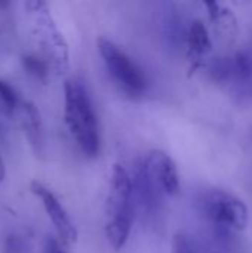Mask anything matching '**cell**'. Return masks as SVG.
I'll use <instances>...</instances> for the list:
<instances>
[{"mask_svg":"<svg viewBox=\"0 0 252 253\" xmlns=\"http://www.w3.org/2000/svg\"><path fill=\"white\" fill-rule=\"evenodd\" d=\"M187 46H189V56L190 61L193 62V70H195L201 65L202 58H205L212 47L208 30L201 19L192 22L187 34Z\"/></svg>","mask_w":252,"mask_h":253,"instance_id":"cell-9","label":"cell"},{"mask_svg":"<svg viewBox=\"0 0 252 253\" xmlns=\"http://www.w3.org/2000/svg\"><path fill=\"white\" fill-rule=\"evenodd\" d=\"M205 6L208 7V10H209V16H211V19H212V21H217V19L221 16V6H220L217 1H206V3H205Z\"/></svg>","mask_w":252,"mask_h":253,"instance_id":"cell-15","label":"cell"},{"mask_svg":"<svg viewBox=\"0 0 252 253\" xmlns=\"http://www.w3.org/2000/svg\"><path fill=\"white\" fill-rule=\"evenodd\" d=\"M232 65V79H235L241 84L252 83V53L248 50L238 52L233 58H230Z\"/></svg>","mask_w":252,"mask_h":253,"instance_id":"cell-10","label":"cell"},{"mask_svg":"<svg viewBox=\"0 0 252 253\" xmlns=\"http://www.w3.org/2000/svg\"><path fill=\"white\" fill-rule=\"evenodd\" d=\"M146 172L154 185L166 194H177L180 190V178L174 160L163 151H150L143 162Z\"/></svg>","mask_w":252,"mask_h":253,"instance_id":"cell-7","label":"cell"},{"mask_svg":"<svg viewBox=\"0 0 252 253\" xmlns=\"http://www.w3.org/2000/svg\"><path fill=\"white\" fill-rule=\"evenodd\" d=\"M25 9L33 18V31L46 62L56 73L64 74L68 70V46L49 12L48 3L31 0L25 3Z\"/></svg>","mask_w":252,"mask_h":253,"instance_id":"cell-2","label":"cell"},{"mask_svg":"<svg viewBox=\"0 0 252 253\" xmlns=\"http://www.w3.org/2000/svg\"><path fill=\"white\" fill-rule=\"evenodd\" d=\"M172 253H203L202 249L187 236L177 234L172 240Z\"/></svg>","mask_w":252,"mask_h":253,"instance_id":"cell-12","label":"cell"},{"mask_svg":"<svg viewBox=\"0 0 252 253\" xmlns=\"http://www.w3.org/2000/svg\"><path fill=\"white\" fill-rule=\"evenodd\" d=\"M31 191L42 200L46 213L50 219V222L53 224L59 239L65 243V245H73L77 242V230L73 225L70 216L67 215L65 209L61 206V203L58 202V199L46 188L43 187L40 182H33L31 184Z\"/></svg>","mask_w":252,"mask_h":253,"instance_id":"cell-6","label":"cell"},{"mask_svg":"<svg viewBox=\"0 0 252 253\" xmlns=\"http://www.w3.org/2000/svg\"><path fill=\"white\" fill-rule=\"evenodd\" d=\"M134 181L122 165H114L110 194L107 199L108 221H132L134 218Z\"/></svg>","mask_w":252,"mask_h":253,"instance_id":"cell-5","label":"cell"},{"mask_svg":"<svg viewBox=\"0 0 252 253\" xmlns=\"http://www.w3.org/2000/svg\"><path fill=\"white\" fill-rule=\"evenodd\" d=\"M64 119L82 153L86 157L98 156V120L86 87L77 80H67L64 83Z\"/></svg>","mask_w":252,"mask_h":253,"instance_id":"cell-1","label":"cell"},{"mask_svg":"<svg viewBox=\"0 0 252 253\" xmlns=\"http://www.w3.org/2000/svg\"><path fill=\"white\" fill-rule=\"evenodd\" d=\"M3 176H4V166H3V160L0 157V181L3 179Z\"/></svg>","mask_w":252,"mask_h":253,"instance_id":"cell-17","label":"cell"},{"mask_svg":"<svg viewBox=\"0 0 252 253\" xmlns=\"http://www.w3.org/2000/svg\"><path fill=\"white\" fill-rule=\"evenodd\" d=\"M0 101L7 113H12L18 107V96L12 86L4 80H0Z\"/></svg>","mask_w":252,"mask_h":253,"instance_id":"cell-13","label":"cell"},{"mask_svg":"<svg viewBox=\"0 0 252 253\" xmlns=\"http://www.w3.org/2000/svg\"><path fill=\"white\" fill-rule=\"evenodd\" d=\"M22 65L27 70V73L31 74L33 77H36L39 80H46L48 67H49V64L46 62V59L27 55V56L22 58Z\"/></svg>","mask_w":252,"mask_h":253,"instance_id":"cell-11","label":"cell"},{"mask_svg":"<svg viewBox=\"0 0 252 253\" xmlns=\"http://www.w3.org/2000/svg\"><path fill=\"white\" fill-rule=\"evenodd\" d=\"M45 253H67L64 252L59 246V243L55 239H48L46 246H45Z\"/></svg>","mask_w":252,"mask_h":253,"instance_id":"cell-16","label":"cell"},{"mask_svg":"<svg viewBox=\"0 0 252 253\" xmlns=\"http://www.w3.org/2000/svg\"><path fill=\"white\" fill-rule=\"evenodd\" d=\"M3 251L4 253H27V246L22 242V239L16 236H10L6 239Z\"/></svg>","mask_w":252,"mask_h":253,"instance_id":"cell-14","label":"cell"},{"mask_svg":"<svg viewBox=\"0 0 252 253\" xmlns=\"http://www.w3.org/2000/svg\"><path fill=\"white\" fill-rule=\"evenodd\" d=\"M21 125L25 133V138L33 148V151L39 156L43 150V126H42V117L37 110V107L33 102H22L21 108Z\"/></svg>","mask_w":252,"mask_h":253,"instance_id":"cell-8","label":"cell"},{"mask_svg":"<svg viewBox=\"0 0 252 253\" xmlns=\"http://www.w3.org/2000/svg\"><path fill=\"white\" fill-rule=\"evenodd\" d=\"M202 208L205 215L215 224L244 230L248 222V211L244 202L226 191L212 190L203 196Z\"/></svg>","mask_w":252,"mask_h":253,"instance_id":"cell-4","label":"cell"},{"mask_svg":"<svg viewBox=\"0 0 252 253\" xmlns=\"http://www.w3.org/2000/svg\"><path fill=\"white\" fill-rule=\"evenodd\" d=\"M100 55L110 76L129 93H141L147 87V79L143 70L108 39L98 40Z\"/></svg>","mask_w":252,"mask_h":253,"instance_id":"cell-3","label":"cell"}]
</instances>
